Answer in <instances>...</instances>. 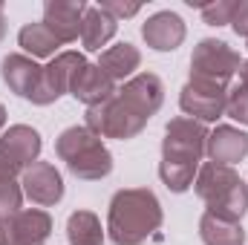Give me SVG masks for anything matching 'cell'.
I'll return each mask as SVG.
<instances>
[{
    "label": "cell",
    "mask_w": 248,
    "mask_h": 245,
    "mask_svg": "<svg viewBox=\"0 0 248 245\" xmlns=\"http://www.w3.org/2000/svg\"><path fill=\"white\" fill-rule=\"evenodd\" d=\"M211 130L196 119L179 116L165 127V141H162V162H159V179L168 190L185 193L196 182L199 173V159L205 156Z\"/></svg>",
    "instance_id": "1"
},
{
    "label": "cell",
    "mask_w": 248,
    "mask_h": 245,
    "mask_svg": "<svg viewBox=\"0 0 248 245\" xmlns=\"http://www.w3.org/2000/svg\"><path fill=\"white\" fill-rule=\"evenodd\" d=\"M162 205L150 187H124L110 199L107 237L113 245H144L162 228Z\"/></svg>",
    "instance_id": "2"
},
{
    "label": "cell",
    "mask_w": 248,
    "mask_h": 245,
    "mask_svg": "<svg viewBox=\"0 0 248 245\" xmlns=\"http://www.w3.org/2000/svg\"><path fill=\"white\" fill-rule=\"evenodd\" d=\"M196 196L208 205V214L240 222L248 211V184L228 165H202L193 182Z\"/></svg>",
    "instance_id": "3"
},
{
    "label": "cell",
    "mask_w": 248,
    "mask_h": 245,
    "mask_svg": "<svg viewBox=\"0 0 248 245\" xmlns=\"http://www.w3.org/2000/svg\"><path fill=\"white\" fill-rule=\"evenodd\" d=\"M55 153L66 170L84 182H98L113 173V153L87 127H66L55 141Z\"/></svg>",
    "instance_id": "4"
},
{
    "label": "cell",
    "mask_w": 248,
    "mask_h": 245,
    "mask_svg": "<svg viewBox=\"0 0 248 245\" xmlns=\"http://www.w3.org/2000/svg\"><path fill=\"white\" fill-rule=\"evenodd\" d=\"M90 133H95L98 138H136L144 127L147 119H141L130 104H124L119 98V90L110 101L104 104H95V107H87V124H84Z\"/></svg>",
    "instance_id": "5"
},
{
    "label": "cell",
    "mask_w": 248,
    "mask_h": 245,
    "mask_svg": "<svg viewBox=\"0 0 248 245\" xmlns=\"http://www.w3.org/2000/svg\"><path fill=\"white\" fill-rule=\"evenodd\" d=\"M240 52L234 46H228L225 41L217 38H205L196 44L193 55H190V75L193 78H208L217 84H231V78L240 72Z\"/></svg>",
    "instance_id": "6"
},
{
    "label": "cell",
    "mask_w": 248,
    "mask_h": 245,
    "mask_svg": "<svg viewBox=\"0 0 248 245\" xmlns=\"http://www.w3.org/2000/svg\"><path fill=\"white\" fill-rule=\"evenodd\" d=\"M225 101H228V87L208 81V78H193L187 81L179 92V107L187 119L208 124L225 116Z\"/></svg>",
    "instance_id": "7"
},
{
    "label": "cell",
    "mask_w": 248,
    "mask_h": 245,
    "mask_svg": "<svg viewBox=\"0 0 248 245\" xmlns=\"http://www.w3.org/2000/svg\"><path fill=\"white\" fill-rule=\"evenodd\" d=\"M84 63H87V58H84L81 52H58L52 61L44 66L41 87H38V92L32 95V104H38V107L55 104L63 92H69L72 78H75V72H78Z\"/></svg>",
    "instance_id": "8"
},
{
    "label": "cell",
    "mask_w": 248,
    "mask_h": 245,
    "mask_svg": "<svg viewBox=\"0 0 248 245\" xmlns=\"http://www.w3.org/2000/svg\"><path fill=\"white\" fill-rule=\"evenodd\" d=\"M52 234V216L41 208H23L0 222V245H44Z\"/></svg>",
    "instance_id": "9"
},
{
    "label": "cell",
    "mask_w": 248,
    "mask_h": 245,
    "mask_svg": "<svg viewBox=\"0 0 248 245\" xmlns=\"http://www.w3.org/2000/svg\"><path fill=\"white\" fill-rule=\"evenodd\" d=\"M119 98L124 104H130L141 119L150 122L165 104V84L153 72H139L130 81H124V87L119 90Z\"/></svg>",
    "instance_id": "10"
},
{
    "label": "cell",
    "mask_w": 248,
    "mask_h": 245,
    "mask_svg": "<svg viewBox=\"0 0 248 245\" xmlns=\"http://www.w3.org/2000/svg\"><path fill=\"white\" fill-rule=\"evenodd\" d=\"M23 196H29L41 208H52L63 199V179L52 162H35L20 176Z\"/></svg>",
    "instance_id": "11"
},
{
    "label": "cell",
    "mask_w": 248,
    "mask_h": 245,
    "mask_svg": "<svg viewBox=\"0 0 248 245\" xmlns=\"http://www.w3.org/2000/svg\"><path fill=\"white\" fill-rule=\"evenodd\" d=\"M185 35H187L185 20L176 12H156V15H150L141 23V38L156 52H173V49H179L182 41H185Z\"/></svg>",
    "instance_id": "12"
},
{
    "label": "cell",
    "mask_w": 248,
    "mask_h": 245,
    "mask_svg": "<svg viewBox=\"0 0 248 245\" xmlns=\"http://www.w3.org/2000/svg\"><path fill=\"white\" fill-rule=\"evenodd\" d=\"M0 75H3L6 87H9L15 95H20V98L32 101V95H35V92H38V87H41L44 66L35 61V58H29V55L9 52V55L3 58V63H0Z\"/></svg>",
    "instance_id": "13"
},
{
    "label": "cell",
    "mask_w": 248,
    "mask_h": 245,
    "mask_svg": "<svg viewBox=\"0 0 248 245\" xmlns=\"http://www.w3.org/2000/svg\"><path fill=\"white\" fill-rule=\"evenodd\" d=\"M84 12H87L84 0H46V6H44V23L49 26V32L61 44H72L81 35Z\"/></svg>",
    "instance_id": "14"
},
{
    "label": "cell",
    "mask_w": 248,
    "mask_h": 245,
    "mask_svg": "<svg viewBox=\"0 0 248 245\" xmlns=\"http://www.w3.org/2000/svg\"><path fill=\"white\" fill-rule=\"evenodd\" d=\"M69 95L87 107H95V104H104L116 95V81L107 78V72L98 63H84L72 78Z\"/></svg>",
    "instance_id": "15"
},
{
    "label": "cell",
    "mask_w": 248,
    "mask_h": 245,
    "mask_svg": "<svg viewBox=\"0 0 248 245\" xmlns=\"http://www.w3.org/2000/svg\"><path fill=\"white\" fill-rule=\"evenodd\" d=\"M208 159L214 165H237L248 156V133L231 127V124H219L217 130H211L208 136V147H205Z\"/></svg>",
    "instance_id": "16"
},
{
    "label": "cell",
    "mask_w": 248,
    "mask_h": 245,
    "mask_svg": "<svg viewBox=\"0 0 248 245\" xmlns=\"http://www.w3.org/2000/svg\"><path fill=\"white\" fill-rule=\"evenodd\" d=\"M119 32V20L113 15H107L101 6H87L84 12V23H81V44L87 52H98L101 46H107Z\"/></svg>",
    "instance_id": "17"
},
{
    "label": "cell",
    "mask_w": 248,
    "mask_h": 245,
    "mask_svg": "<svg viewBox=\"0 0 248 245\" xmlns=\"http://www.w3.org/2000/svg\"><path fill=\"white\" fill-rule=\"evenodd\" d=\"M3 147L12 153V159L26 170L29 165H35L38 162V156H41V133L35 130V127H29V124H12L6 133H3Z\"/></svg>",
    "instance_id": "18"
},
{
    "label": "cell",
    "mask_w": 248,
    "mask_h": 245,
    "mask_svg": "<svg viewBox=\"0 0 248 245\" xmlns=\"http://www.w3.org/2000/svg\"><path fill=\"white\" fill-rule=\"evenodd\" d=\"M98 66L107 72V78L113 81H130L133 72L141 66V52L133 46V44H116L110 49L101 52L98 58Z\"/></svg>",
    "instance_id": "19"
},
{
    "label": "cell",
    "mask_w": 248,
    "mask_h": 245,
    "mask_svg": "<svg viewBox=\"0 0 248 245\" xmlns=\"http://www.w3.org/2000/svg\"><path fill=\"white\" fill-rule=\"evenodd\" d=\"M199 237L205 245H243L246 243V231L240 222L214 216V214H202L199 219Z\"/></svg>",
    "instance_id": "20"
},
{
    "label": "cell",
    "mask_w": 248,
    "mask_h": 245,
    "mask_svg": "<svg viewBox=\"0 0 248 245\" xmlns=\"http://www.w3.org/2000/svg\"><path fill=\"white\" fill-rule=\"evenodd\" d=\"M17 44L29 52V58H55L58 46H63L61 41L49 32V26L44 20L41 23H26L17 32Z\"/></svg>",
    "instance_id": "21"
},
{
    "label": "cell",
    "mask_w": 248,
    "mask_h": 245,
    "mask_svg": "<svg viewBox=\"0 0 248 245\" xmlns=\"http://www.w3.org/2000/svg\"><path fill=\"white\" fill-rule=\"evenodd\" d=\"M104 228L101 219L93 211H75L66 219V240L69 245H104Z\"/></svg>",
    "instance_id": "22"
},
{
    "label": "cell",
    "mask_w": 248,
    "mask_h": 245,
    "mask_svg": "<svg viewBox=\"0 0 248 245\" xmlns=\"http://www.w3.org/2000/svg\"><path fill=\"white\" fill-rule=\"evenodd\" d=\"M20 205H23V187L15 179H0V222L23 211Z\"/></svg>",
    "instance_id": "23"
},
{
    "label": "cell",
    "mask_w": 248,
    "mask_h": 245,
    "mask_svg": "<svg viewBox=\"0 0 248 245\" xmlns=\"http://www.w3.org/2000/svg\"><path fill=\"white\" fill-rule=\"evenodd\" d=\"M225 116H231L234 122L248 127V87L237 84L228 90V101H225Z\"/></svg>",
    "instance_id": "24"
},
{
    "label": "cell",
    "mask_w": 248,
    "mask_h": 245,
    "mask_svg": "<svg viewBox=\"0 0 248 245\" xmlns=\"http://www.w3.org/2000/svg\"><path fill=\"white\" fill-rule=\"evenodd\" d=\"M234 6H237V0L205 3V6H202V20H205L208 26H225V23H231V17H234Z\"/></svg>",
    "instance_id": "25"
},
{
    "label": "cell",
    "mask_w": 248,
    "mask_h": 245,
    "mask_svg": "<svg viewBox=\"0 0 248 245\" xmlns=\"http://www.w3.org/2000/svg\"><path fill=\"white\" fill-rule=\"evenodd\" d=\"M101 9H104L107 15H113L116 20H119V17H133V15L141 12L139 3H119V0H101Z\"/></svg>",
    "instance_id": "26"
},
{
    "label": "cell",
    "mask_w": 248,
    "mask_h": 245,
    "mask_svg": "<svg viewBox=\"0 0 248 245\" xmlns=\"http://www.w3.org/2000/svg\"><path fill=\"white\" fill-rule=\"evenodd\" d=\"M231 26H234V32H237L240 38H246L248 41V0H237V6H234V17H231Z\"/></svg>",
    "instance_id": "27"
},
{
    "label": "cell",
    "mask_w": 248,
    "mask_h": 245,
    "mask_svg": "<svg viewBox=\"0 0 248 245\" xmlns=\"http://www.w3.org/2000/svg\"><path fill=\"white\" fill-rule=\"evenodd\" d=\"M17 173H23V168L12 159V153L3 147V141H0V179H15Z\"/></svg>",
    "instance_id": "28"
},
{
    "label": "cell",
    "mask_w": 248,
    "mask_h": 245,
    "mask_svg": "<svg viewBox=\"0 0 248 245\" xmlns=\"http://www.w3.org/2000/svg\"><path fill=\"white\" fill-rule=\"evenodd\" d=\"M240 84L248 87V61H243V66H240Z\"/></svg>",
    "instance_id": "29"
},
{
    "label": "cell",
    "mask_w": 248,
    "mask_h": 245,
    "mask_svg": "<svg viewBox=\"0 0 248 245\" xmlns=\"http://www.w3.org/2000/svg\"><path fill=\"white\" fill-rule=\"evenodd\" d=\"M6 38V17H3V3H0V41Z\"/></svg>",
    "instance_id": "30"
},
{
    "label": "cell",
    "mask_w": 248,
    "mask_h": 245,
    "mask_svg": "<svg viewBox=\"0 0 248 245\" xmlns=\"http://www.w3.org/2000/svg\"><path fill=\"white\" fill-rule=\"evenodd\" d=\"M3 127H6V107L0 104V130H3Z\"/></svg>",
    "instance_id": "31"
},
{
    "label": "cell",
    "mask_w": 248,
    "mask_h": 245,
    "mask_svg": "<svg viewBox=\"0 0 248 245\" xmlns=\"http://www.w3.org/2000/svg\"><path fill=\"white\" fill-rule=\"evenodd\" d=\"M246 49H248V41H246Z\"/></svg>",
    "instance_id": "32"
}]
</instances>
